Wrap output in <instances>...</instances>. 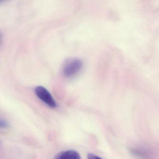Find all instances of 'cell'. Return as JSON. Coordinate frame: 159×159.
Returning <instances> with one entry per match:
<instances>
[{"label": "cell", "mask_w": 159, "mask_h": 159, "mask_svg": "<svg viewBox=\"0 0 159 159\" xmlns=\"http://www.w3.org/2000/svg\"><path fill=\"white\" fill-rule=\"evenodd\" d=\"M83 67V62L77 58H69L66 60L63 67V72L65 77L70 78L79 73Z\"/></svg>", "instance_id": "1"}, {"label": "cell", "mask_w": 159, "mask_h": 159, "mask_svg": "<svg viewBox=\"0 0 159 159\" xmlns=\"http://www.w3.org/2000/svg\"><path fill=\"white\" fill-rule=\"evenodd\" d=\"M35 92L37 96L44 103L52 108L57 107V103L50 92L43 86H39L36 87Z\"/></svg>", "instance_id": "2"}, {"label": "cell", "mask_w": 159, "mask_h": 159, "mask_svg": "<svg viewBox=\"0 0 159 159\" xmlns=\"http://www.w3.org/2000/svg\"><path fill=\"white\" fill-rule=\"evenodd\" d=\"M56 158L58 159H80L81 157L77 151L70 150L60 152L57 155Z\"/></svg>", "instance_id": "3"}, {"label": "cell", "mask_w": 159, "mask_h": 159, "mask_svg": "<svg viewBox=\"0 0 159 159\" xmlns=\"http://www.w3.org/2000/svg\"><path fill=\"white\" fill-rule=\"evenodd\" d=\"M9 124L6 121L2 119H0V128H7L9 127Z\"/></svg>", "instance_id": "4"}, {"label": "cell", "mask_w": 159, "mask_h": 159, "mask_svg": "<svg viewBox=\"0 0 159 159\" xmlns=\"http://www.w3.org/2000/svg\"><path fill=\"white\" fill-rule=\"evenodd\" d=\"M87 158L90 159H101L100 157H98V156L94 155V154H93V153H89L88 155H87Z\"/></svg>", "instance_id": "5"}, {"label": "cell", "mask_w": 159, "mask_h": 159, "mask_svg": "<svg viewBox=\"0 0 159 159\" xmlns=\"http://www.w3.org/2000/svg\"><path fill=\"white\" fill-rule=\"evenodd\" d=\"M4 0H0V2H2V1H3Z\"/></svg>", "instance_id": "6"}]
</instances>
